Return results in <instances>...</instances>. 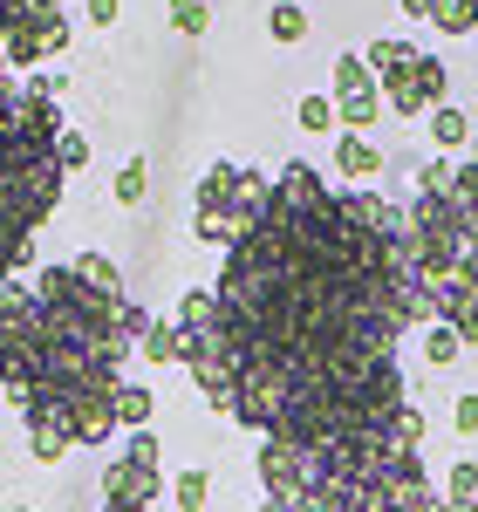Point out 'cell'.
<instances>
[{
    "mask_svg": "<svg viewBox=\"0 0 478 512\" xmlns=\"http://www.w3.org/2000/svg\"><path fill=\"white\" fill-rule=\"evenodd\" d=\"M41 355H48V315H41L35 287L7 280V287H0V390L21 396L35 383Z\"/></svg>",
    "mask_w": 478,
    "mask_h": 512,
    "instance_id": "cell-1",
    "label": "cell"
},
{
    "mask_svg": "<svg viewBox=\"0 0 478 512\" xmlns=\"http://www.w3.org/2000/svg\"><path fill=\"white\" fill-rule=\"evenodd\" d=\"M444 89H451L444 62H438V55H417L403 76L383 82V103H390L397 117H424V110H444Z\"/></svg>",
    "mask_w": 478,
    "mask_h": 512,
    "instance_id": "cell-2",
    "label": "cell"
},
{
    "mask_svg": "<svg viewBox=\"0 0 478 512\" xmlns=\"http://www.w3.org/2000/svg\"><path fill=\"white\" fill-rule=\"evenodd\" d=\"M335 117L349 123V130H369V123L383 117V82L369 76L362 55H342L335 62Z\"/></svg>",
    "mask_w": 478,
    "mask_h": 512,
    "instance_id": "cell-3",
    "label": "cell"
},
{
    "mask_svg": "<svg viewBox=\"0 0 478 512\" xmlns=\"http://www.w3.org/2000/svg\"><path fill=\"white\" fill-rule=\"evenodd\" d=\"M158 492H164V465H137V458L103 465V499L110 506H151Z\"/></svg>",
    "mask_w": 478,
    "mask_h": 512,
    "instance_id": "cell-4",
    "label": "cell"
},
{
    "mask_svg": "<svg viewBox=\"0 0 478 512\" xmlns=\"http://www.w3.org/2000/svg\"><path fill=\"white\" fill-rule=\"evenodd\" d=\"M233 192H239V164H212L199 178V219H226V205H233Z\"/></svg>",
    "mask_w": 478,
    "mask_h": 512,
    "instance_id": "cell-5",
    "label": "cell"
},
{
    "mask_svg": "<svg viewBox=\"0 0 478 512\" xmlns=\"http://www.w3.org/2000/svg\"><path fill=\"white\" fill-rule=\"evenodd\" d=\"M335 171H342V178H376V171H383V151H376L369 137H335Z\"/></svg>",
    "mask_w": 478,
    "mask_h": 512,
    "instance_id": "cell-6",
    "label": "cell"
},
{
    "mask_svg": "<svg viewBox=\"0 0 478 512\" xmlns=\"http://www.w3.org/2000/svg\"><path fill=\"white\" fill-rule=\"evenodd\" d=\"M362 62H369V76H376V82H390V76H403V69L417 62V48L390 35V41H369V48H362Z\"/></svg>",
    "mask_w": 478,
    "mask_h": 512,
    "instance_id": "cell-7",
    "label": "cell"
},
{
    "mask_svg": "<svg viewBox=\"0 0 478 512\" xmlns=\"http://www.w3.org/2000/svg\"><path fill=\"white\" fill-rule=\"evenodd\" d=\"M69 14H62V0H35V41H41V55H62L69 48Z\"/></svg>",
    "mask_w": 478,
    "mask_h": 512,
    "instance_id": "cell-8",
    "label": "cell"
},
{
    "mask_svg": "<svg viewBox=\"0 0 478 512\" xmlns=\"http://www.w3.org/2000/svg\"><path fill=\"white\" fill-rule=\"evenodd\" d=\"M69 267H76L103 301H123V274H117V260H110V253H82V260H69Z\"/></svg>",
    "mask_w": 478,
    "mask_h": 512,
    "instance_id": "cell-9",
    "label": "cell"
},
{
    "mask_svg": "<svg viewBox=\"0 0 478 512\" xmlns=\"http://www.w3.org/2000/svg\"><path fill=\"white\" fill-rule=\"evenodd\" d=\"M137 355L158 362V369H164V362H185V328H178V321H151V335H144V349H137Z\"/></svg>",
    "mask_w": 478,
    "mask_h": 512,
    "instance_id": "cell-10",
    "label": "cell"
},
{
    "mask_svg": "<svg viewBox=\"0 0 478 512\" xmlns=\"http://www.w3.org/2000/svg\"><path fill=\"white\" fill-rule=\"evenodd\" d=\"M151 410H158V396L144 390V383H123L117 390V424L123 431H151Z\"/></svg>",
    "mask_w": 478,
    "mask_h": 512,
    "instance_id": "cell-11",
    "label": "cell"
},
{
    "mask_svg": "<svg viewBox=\"0 0 478 512\" xmlns=\"http://www.w3.org/2000/svg\"><path fill=\"white\" fill-rule=\"evenodd\" d=\"M205 492H212V472H205V465H185V472L171 478V499H178V512H205Z\"/></svg>",
    "mask_w": 478,
    "mask_h": 512,
    "instance_id": "cell-12",
    "label": "cell"
},
{
    "mask_svg": "<svg viewBox=\"0 0 478 512\" xmlns=\"http://www.w3.org/2000/svg\"><path fill=\"white\" fill-rule=\"evenodd\" d=\"M0 41H35V0H0Z\"/></svg>",
    "mask_w": 478,
    "mask_h": 512,
    "instance_id": "cell-13",
    "label": "cell"
},
{
    "mask_svg": "<svg viewBox=\"0 0 478 512\" xmlns=\"http://www.w3.org/2000/svg\"><path fill=\"white\" fill-rule=\"evenodd\" d=\"M431 21L444 35H472L478 28V0H431Z\"/></svg>",
    "mask_w": 478,
    "mask_h": 512,
    "instance_id": "cell-14",
    "label": "cell"
},
{
    "mask_svg": "<svg viewBox=\"0 0 478 512\" xmlns=\"http://www.w3.org/2000/svg\"><path fill=\"white\" fill-rule=\"evenodd\" d=\"M431 137H438V151H458V144H472V123H465V110H431Z\"/></svg>",
    "mask_w": 478,
    "mask_h": 512,
    "instance_id": "cell-15",
    "label": "cell"
},
{
    "mask_svg": "<svg viewBox=\"0 0 478 512\" xmlns=\"http://www.w3.org/2000/svg\"><path fill=\"white\" fill-rule=\"evenodd\" d=\"M444 499H451V506H465V512H478V465H472V458H458V465H451Z\"/></svg>",
    "mask_w": 478,
    "mask_h": 512,
    "instance_id": "cell-16",
    "label": "cell"
},
{
    "mask_svg": "<svg viewBox=\"0 0 478 512\" xmlns=\"http://www.w3.org/2000/svg\"><path fill=\"white\" fill-rule=\"evenodd\" d=\"M294 123H301V130H308V137H321V130H335V96H301V103H294Z\"/></svg>",
    "mask_w": 478,
    "mask_h": 512,
    "instance_id": "cell-17",
    "label": "cell"
},
{
    "mask_svg": "<svg viewBox=\"0 0 478 512\" xmlns=\"http://www.w3.org/2000/svg\"><path fill=\"white\" fill-rule=\"evenodd\" d=\"M144 198H151V164L130 158V164L117 171V205H144Z\"/></svg>",
    "mask_w": 478,
    "mask_h": 512,
    "instance_id": "cell-18",
    "label": "cell"
},
{
    "mask_svg": "<svg viewBox=\"0 0 478 512\" xmlns=\"http://www.w3.org/2000/svg\"><path fill=\"white\" fill-rule=\"evenodd\" d=\"M267 35H274V41H301V35H308V7L280 0L274 14H267Z\"/></svg>",
    "mask_w": 478,
    "mask_h": 512,
    "instance_id": "cell-19",
    "label": "cell"
},
{
    "mask_svg": "<svg viewBox=\"0 0 478 512\" xmlns=\"http://www.w3.org/2000/svg\"><path fill=\"white\" fill-rule=\"evenodd\" d=\"M28 451H35V465H62V451H69V437L55 431V424H28Z\"/></svg>",
    "mask_w": 478,
    "mask_h": 512,
    "instance_id": "cell-20",
    "label": "cell"
},
{
    "mask_svg": "<svg viewBox=\"0 0 478 512\" xmlns=\"http://www.w3.org/2000/svg\"><path fill=\"white\" fill-rule=\"evenodd\" d=\"M458 349H465V342H458V328H451V321H431V342H424V355H431V362H458Z\"/></svg>",
    "mask_w": 478,
    "mask_h": 512,
    "instance_id": "cell-21",
    "label": "cell"
},
{
    "mask_svg": "<svg viewBox=\"0 0 478 512\" xmlns=\"http://www.w3.org/2000/svg\"><path fill=\"white\" fill-rule=\"evenodd\" d=\"M171 28H178V35H205V28H212L205 0H171Z\"/></svg>",
    "mask_w": 478,
    "mask_h": 512,
    "instance_id": "cell-22",
    "label": "cell"
},
{
    "mask_svg": "<svg viewBox=\"0 0 478 512\" xmlns=\"http://www.w3.org/2000/svg\"><path fill=\"white\" fill-rule=\"evenodd\" d=\"M55 164H62V171H82V164H89V137L62 130V144H55Z\"/></svg>",
    "mask_w": 478,
    "mask_h": 512,
    "instance_id": "cell-23",
    "label": "cell"
},
{
    "mask_svg": "<svg viewBox=\"0 0 478 512\" xmlns=\"http://www.w3.org/2000/svg\"><path fill=\"white\" fill-rule=\"evenodd\" d=\"M123 458H137V465H164V444L151 431H130V451Z\"/></svg>",
    "mask_w": 478,
    "mask_h": 512,
    "instance_id": "cell-24",
    "label": "cell"
},
{
    "mask_svg": "<svg viewBox=\"0 0 478 512\" xmlns=\"http://www.w3.org/2000/svg\"><path fill=\"white\" fill-rule=\"evenodd\" d=\"M438 506H444V499L431 492V485H424V492H403V499H390L383 512H438Z\"/></svg>",
    "mask_w": 478,
    "mask_h": 512,
    "instance_id": "cell-25",
    "label": "cell"
},
{
    "mask_svg": "<svg viewBox=\"0 0 478 512\" xmlns=\"http://www.w3.org/2000/svg\"><path fill=\"white\" fill-rule=\"evenodd\" d=\"M451 424L465 437H478V396H458V403H451Z\"/></svg>",
    "mask_w": 478,
    "mask_h": 512,
    "instance_id": "cell-26",
    "label": "cell"
},
{
    "mask_svg": "<svg viewBox=\"0 0 478 512\" xmlns=\"http://www.w3.org/2000/svg\"><path fill=\"white\" fill-rule=\"evenodd\" d=\"M117 14H123V0H89V21L96 28H117Z\"/></svg>",
    "mask_w": 478,
    "mask_h": 512,
    "instance_id": "cell-27",
    "label": "cell"
},
{
    "mask_svg": "<svg viewBox=\"0 0 478 512\" xmlns=\"http://www.w3.org/2000/svg\"><path fill=\"white\" fill-rule=\"evenodd\" d=\"M451 328H458V342H465V349H478V308H472V315H458Z\"/></svg>",
    "mask_w": 478,
    "mask_h": 512,
    "instance_id": "cell-28",
    "label": "cell"
},
{
    "mask_svg": "<svg viewBox=\"0 0 478 512\" xmlns=\"http://www.w3.org/2000/svg\"><path fill=\"white\" fill-rule=\"evenodd\" d=\"M403 14H417V21H431V0H403Z\"/></svg>",
    "mask_w": 478,
    "mask_h": 512,
    "instance_id": "cell-29",
    "label": "cell"
},
{
    "mask_svg": "<svg viewBox=\"0 0 478 512\" xmlns=\"http://www.w3.org/2000/svg\"><path fill=\"white\" fill-rule=\"evenodd\" d=\"M103 512H151V506H110V499H103Z\"/></svg>",
    "mask_w": 478,
    "mask_h": 512,
    "instance_id": "cell-30",
    "label": "cell"
},
{
    "mask_svg": "<svg viewBox=\"0 0 478 512\" xmlns=\"http://www.w3.org/2000/svg\"><path fill=\"white\" fill-rule=\"evenodd\" d=\"M253 512H280V506H274V499H267V506H253Z\"/></svg>",
    "mask_w": 478,
    "mask_h": 512,
    "instance_id": "cell-31",
    "label": "cell"
},
{
    "mask_svg": "<svg viewBox=\"0 0 478 512\" xmlns=\"http://www.w3.org/2000/svg\"><path fill=\"white\" fill-rule=\"evenodd\" d=\"M14 512H35V506H14Z\"/></svg>",
    "mask_w": 478,
    "mask_h": 512,
    "instance_id": "cell-32",
    "label": "cell"
}]
</instances>
